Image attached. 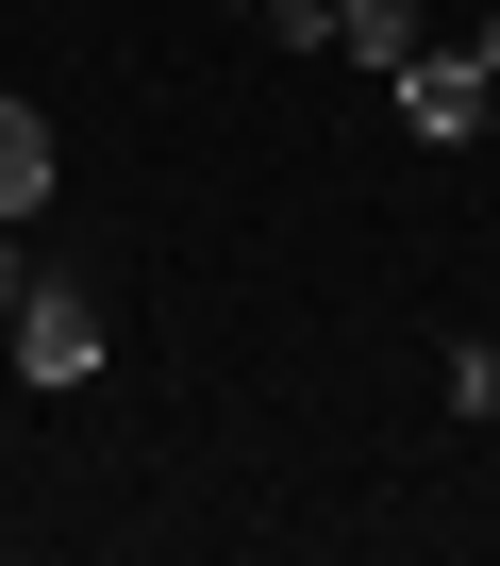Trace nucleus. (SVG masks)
<instances>
[{
  "label": "nucleus",
  "instance_id": "obj_1",
  "mask_svg": "<svg viewBox=\"0 0 500 566\" xmlns=\"http://www.w3.org/2000/svg\"><path fill=\"white\" fill-rule=\"evenodd\" d=\"M384 101H400V134H417V150H467V134L500 117V67H483V34H467V51H417Z\"/></svg>",
  "mask_w": 500,
  "mask_h": 566
},
{
  "label": "nucleus",
  "instance_id": "obj_2",
  "mask_svg": "<svg viewBox=\"0 0 500 566\" xmlns=\"http://www.w3.org/2000/svg\"><path fill=\"white\" fill-rule=\"evenodd\" d=\"M0 334H18V384H101V301L51 283V266H34V301L0 317Z\"/></svg>",
  "mask_w": 500,
  "mask_h": 566
},
{
  "label": "nucleus",
  "instance_id": "obj_3",
  "mask_svg": "<svg viewBox=\"0 0 500 566\" xmlns=\"http://www.w3.org/2000/svg\"><path fill=\"white\" fill-rule=\"evenodd\" d=\"M0 217H18V233L51 217V117L34 101H0Z\"/></svg>",
  "mask_w": 500,
  "mask_h": 566
},
{
  "label": "nucleus",
  "instance_id": "obj_4",
  "mask_svg": "<svg viewBox=\"0 0 500 566\" xmlns=\"http://www.w3.org/2000/svg\"><path fill=\"white\" fill-rule=\"evenodd\" d=\"M334 51H351V67H384V84H400V67H417V51H434V34H417V0H334Z\"/></svg>",
  "mask_w": 500,
  "mask_h": 566
},
{
  "label": "nucleus",
  "instance_id": "obj_5",
  "mask_svg": "<svg viewBox=\"0 0 500 566\" xmlns=\"http://www.w3.org/2000/svg\"><path fill=\"white\" fill-rule=\"evenodd\" d=\"M450 417H500V350H483V334L450 350Z\"/></svg>",
  "mask_w": 500,
  "mask_h": 566
},
{
  "label": "nucleus",
  "instance_id": "obj_6",
  "mask_svg": "<svg viewBox=\"0 0 500 566\" xmlns=\"http://www.w3.org/2000/svg\"><path fill=\"white\" fill-rule=\"evenodd\" d=\"M250 18H268L284 51H334V0H250Z\"/></svg>",
  "mask_w": 500,
  "mask_h": 566
},
{
  "label": "nucleus",
  "instance_id": "obj_7",
  "mask_svg": "<svg viewBox=\"0 0 500 566\" xmlns=\"http://www.w3.org/2000/svg\"><path fill=\"white\" fill-rule=\"evenodd\" d=\"M34 301V250H18V217H0V317H18Z\"/></svg>",
  "mask_w": 500,
  "mask_h": 566
},
{
  "label": "nucleus",
  "instance_id": "obj_8",
  "mask_svg": "<svg viewBox=\"0 0 500 566\" xmlns=\"http://www.w3.org/2000/svg\"><path fill=\"white\" fill-rule=\"evenodd\" d=\"M483 67H500V18H483Z\"/></svg>",
  "mask_w": 500,
  "mask_h": 566
},
{
  "label": "nucleus",
  "instance_id": "obj_9",
  "mask_svg": "<svg viewBox=\"0 0 500 566\" xmlns=\"http://www.w3.org/2000/svg\"><path fill=\"white\" fill-rule=\"evenodd\" d=\"M483 134H500V117H483Z\"/></svg>",
  "mask_w": 500,
  "mask_h": 566
}]
</instances>
